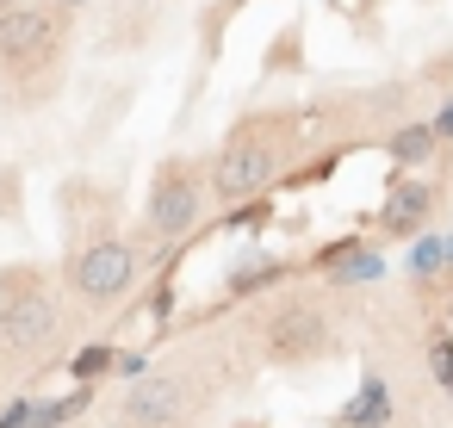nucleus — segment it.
<instances>
[{
    "instance_id": "f257e3e1",
    "label": "nucleus",
    "mask_w": 453,
    "mask_h": 428,
    "mask_svg": "<svg viewBox=\"0 0 453 428\" xmlns=\"http://www.w3.org/2000/svg\"><path fill=\"white\" fill-rule=\"evenodd\" d=\"M57 329H63V310H57V298H50L38 267H7L0 273V348L38 360V354H50Z\"/></svg>"
},
{
    "instance_id": "f03ea898",
    "label": "nucleus",
    "mask_w": 453,
    "mask_h": 428,
    "mask_svg": "<svg viewBox=\"0 0 453 428\" xmlns=\"http://www.w3.org/2000/svg\"><path fill=\"white\" fill-rule=\"evenodd\" d=\"M63 38H69V26L57 7H7L0 13V75L32 81L38 69H57Z\"/></svg>"
},
{
    "instance_id": "7ed1b4c3",
    "label": "nucleus",
    "mask_w": 453,
    "mask_h": 428,
    "mask_svg": "<svg viewBox=\"0 0 453 428\" xmlns=\"http://www.w3.org/2000/svg\"><path fill=\"white\" fill-rule=\"evenodd\" d=\"M205 199H211V174L187 156L162 162L156 180H150V230L168 242V236H187L199 218H205Z\"/></svg>"
},
{
    "instance_id": "20e7f679",
    "label": "nucleus",
    "mask_w": 453,
    "mask_h": 428,
    "mask_svg": "<svg viewBox=\"0 0 453 428\" xmlns=\"http://www.w3.org/2000/svg\"><path fill=\"white\" fill-rule=\"evenodd\" d=\"M69 286H75V298L94 304V310L119 304V298L137 286V248H131V242H112V236L88 242V248L75 255V267H69Z\"/></svg>"
},
{
    "instance_id": "39448f33",
    "label": "nucleus",
    "mask_w": 453,
    "mask_h": 428,
    "mask_svg": "<svg viewBox=\"0 0 453 428\" xmlns=\"http://www.w3.org/2000/svg\"><path fill=\"white\" fill-rule=\"evenodd\" d=\"M193 416V378L187 372H150L125 385L119 397V428H187Z\"/></svg>"
},
{
    "instance_id": "423d86ee",
    "label": "nucleus",
    "mask_w": 453,
    "mask_h": 428,
    "mask_svg": "<svg viewBox=\"0 0 453 428\" xmlns=\"http://www.w3.org/2000/svg\"><path fill=\"white\" fill-rule=\"evenodd\" d=\"M329 348H335V329H329V317H323L317 304L292 298V304H280V310L267 317V354H273L280 366H311V360H323Z\"/></svg>"
},
{
    "instance_id": "0eeeda50",
    "label": "nucleus",
    "mask_w": 453,
    "mask_h": 428,
    "mask_svg": "<svg viewBox=\"0 0 453 428\" xmlns=\"http://www.w3.org/2000/svg\"><path fill=\"white\" fill-rule=\"evenodd\" d=\"M267 174H273L267 137L236 131V137L218 149V162H211V199H218V205H242V199H255V193L267 187Z\"/></svg>"
},
{
    "instance_id": "6e6552de",
    "label": "nucleus",
    "mask_w": 453,
    "mask_h": 428,
    "mask_svg": "<svg viewBox=\"0 0 453 428\" xmlns=\"http://www.w3.org/2000/svg\"><path fill=\"white\" fill-rule=\"evenodd\" d=\"M428 205H434V193H428L422 180H391V193H385V205H379L385 236H416L422 218H428Z\"/></svg>"
},
{
    "instance_id": "1a4fd4ad",
    "label": "nucleus",
    "mask_w": 453,
    "mask_h": 428,
    "mask_svg": "<svg viewBox=\"0 0 453 428\" xmlns=\"http://www.w3.org/2000/svg\"><path fill=\"white\" fill-rule=\"evenodd\" d=\"M434 125H403V131H391V162H403V168H416V162H428L434 156Z\"/></svg>"
},
{
    "instance_id": "9d476101",
    "label": "nucleus",
    "mask_w": 453,
    "mask_h": 428,
    "mask_svg": "<svg viewBox=\"0 0 453 428\" xmlns=\"http://www.w3.org/2000/svg\"><path fill=\"white\" fill-rule=\"evenodd\" d=\"M379 409H385V391H379V385H366V397H360L342 422H348V428H360V422H379Z\"/></svg>"
},
{
    "instance_id": "9b49d317",
    "label": "nucleus",
    "mask_w": 453,
    "mask_h": 428,
    "mask_svg": "<svg viewBox=\"0 0 453 428\" xmlns=\"http://www.w3.org/2000/svg\"><path fill=\"white\" fill-rule=\"evenodd\" d=\"M100 366H106V348H88V354H81V360H75V372H81V378H94V372H100Z\"/></svg>"
},
{
    "instance_id": "f8f14e48",
    "label": "nucleus",
    "mask_w": 453,
    "mask_h": 428,
    "mask_svg": "<svg viewBox=\"0 0 453 428\" xmlns=\"http://www.w3.org/2000/svg\"><path fill=\"white\" fill-rule=\"evenodd\" d=\"M57 13H75V7H94V0H50Z\"/></svg>"
}]
</instances>
